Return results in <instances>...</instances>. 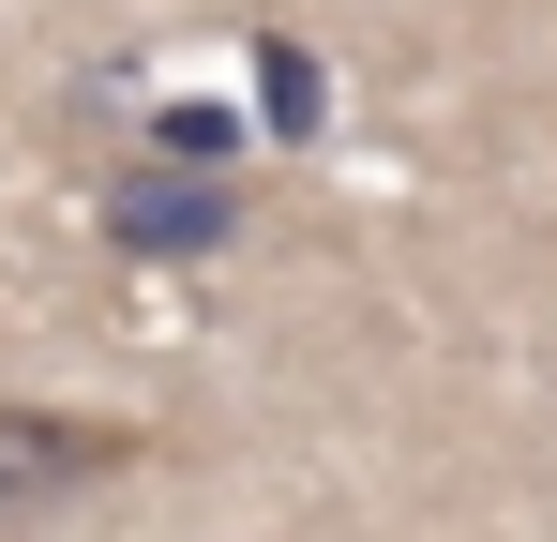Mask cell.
I'll list each match as a JSON object with an SVG mask.
<instances>
[{
    "mask_svg": "<svg viewBox=\"0 0 557 542\" xmlns=\"http://www.w3.org/2000/svg\"><path fill=\"white\" fill-rule=\"evenodd\" d=\"M136 452H151V422H106V407H30V392H0V528L106 497Z\"/></svg>",
    "mask_w": 557,
    "mask_h": 542,
    "instance_id": "cell-1",
    "label": "cell"
},
{
    "mask_svg": "<svg viewBox=\"0 0 557 542\" xmlns=\"http://www.w3.org/2000/svg\"><path fill=\"white\" fill-rule=\"evenodd\" d=\"M106 242H121V257H211V242H242V181L182 167V151L106 167Z\"/></svg>",
    "mask_w": 557,
    "mask_h": 542,
    "instance_id": "cell-2",
    "label": "cell"
},
{
    "mask_svg": "<svg viewBox=\"0 0 557 542\" xmlns=\"http://www.w3.org/2000/svg\"><path fill=\"white\" fill-rule=\"evenodd\" d=\"M151 151H182V167H226V151H242V121H226V106H166V121H151Z\"/></svg>",
    "mask_w": 557,
    "mask_h": 542,
    "instance_id": "cell-3",
    "label": "cell"
}]
</instances>
